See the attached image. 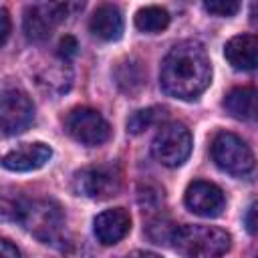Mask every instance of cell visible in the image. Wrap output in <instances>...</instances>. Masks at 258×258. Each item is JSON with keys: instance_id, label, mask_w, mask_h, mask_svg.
Listing matches in <instances>:
<instances>
[{"instance_id": "cell-1", "label": "cell", "mask_w": 258, "mask_h": 258, "mask_svg": "<svg viewBox=\"0 0 258 258\" xmlns=\"http://www.w3.org/2000/svg\"><path fill=\"white\" fill-rule=\"evenodd\" d=\"M212 83V62L202 42L181 40L163 58L159 85L165 95L179 101L198 99Z\"/></svg>"}, {"instance_id": "cell-2", "label": "cell", "mask_w": 258, "mask_h": 258, "mask_svg": "<svg viewBox=\"0 0 258 258\" xmlns=\"http://www.w3.org/2000/svg\"><path fill=\"white\" fill-rule=\"evenodd\" d=\"M171 242L185 258H222L232 246V236L218 226L183 224L173 230Z\"/></svg>"}, {"instance_id": "cell-3", "label": "cell", "mask_w": 258, "mask_h": 258, "mask_svg": "<svg viewBox=\"0 0 258 258\" xmlns=\"http://www.w3.org/2000/svg\"><path fill=\"white\" fill-rule=\"evenodd\" d=\"M10 216L18 220L30 234L44 240L46 244L52 242L64 224L60 206L50 200H22L10 204Z\"/></svg>"}, {"instance_id": "cell-4", "label": "cell", "mask_w": 258, "mask_h": 258, "mask_svg": "<svg viewBox=\"0 0 258 258\" xmlns=\"http://www.w3.org/2000/svg\"><path fill=\"white\" fill-rule=\"evenodd\" d=\"M191 145H194V139L189 129L179 121H169L157 129L151 141V153L161 165L179 167L189 157Z\"/></svg>"}, {"instance_id": "cell-5", "label": "cell", "mask_w": 258, "mask_h": 258, "mask_svg": "<svg viewBox=\"0 0 258 258\" xmlns=\"http://www.w3.org/2000/svg\"><path fill=\"white\" fill-rule=\"evenodd\" d=\"M210 151H212L214 163L230 175L242 177L250 173L254 167V153L250 145L236 133H230V131L218 133L212 141Z\"/></svg>"}, {"instance_id": "cell-6", "label": "cell", "mask_w": 258, "mask_h": 258, "mask_svg": "<svg viewBox=\"0 0 258 258\" xmlns=\"http://www.w3.org/2000/svg\"><path fill=\"white\" fill-rule=\"evenodd\" d=\"M121 187V171L113 163L89 165L73 175V189L77 196L91 200H107Z\"/></svg>"}, {"instance_id": "cell-7", "label": "cell", "mask_w": 258, "mask_h": 258, "mask_svg": "<svg viewBox=\"0 0 258 258\" xmlns=\"http://www.w3.org/2000/svg\"><path fill=\"white\" fill-rule=\"evenodd\" d=\"M34 103L20 89H8L0 95V135L12 137L30 127Z\"/></svg>"}, {"instance_id": "cell-8", "label": "cell", "mask_w": 258, "mask_h": 258, "mask_svg": "<svg viewBox=\"0 0 258 258\" xmlns=\"http://www.w3.org/2000/svg\"><path fill=\"white\" fill-rule=\"evenodd\" d=\"M64 127H67V133L75 141H79L83 145H89V147L101 145L111 137V127H109L107 119L91 107L73 109L67 115Z\"/></svg>"}, {"instance_id": "cell-9", "label": "cell", "mask_w": 258, "mask_h": 258, "mask_svg": "<svg viewBox=\"0 0 258 258\" xmlns=\"http://www.w3.org/2000/svg\"><path fill=\"white\" fill-rule=\"evenodd\" d=\"M69 4H30L24 10V18H22V28L28 40L32 42H42L46 40L54 26L58 22H62L69 14Z\"/></svg>"}, {"instance_id": "cell-10", "label": "cell", "mask_w": 258, "mask_h": 258, "mask_svg": "<svg viewBox=\"0 0 258 258\" xmlns=\"http://www.w3.org/2000/svg\"><path fill=\"white\" fill-rule=\"evenodd\" d=\"M183 202L189 212H194L196 216H202V218H216L222 214V210L226 206L224 191L216 183L204 181V179H196L187 185Z\"/></svg>"}, {"instance_id": "cell-11", "label": "cell", "mask_w": 258, "mask_h": 258, "mask_svg": "<svg viewBox=\"0 0 258 258\" xmlns=\"http://www.w3.org/2000/svg\"><path fill=\"white\" fill-rule=\"evenodd\" d=\"M129 230H131V216L123 208L105 210L93 220L95 238L103 246H113V244L121 242L129 234Z\"/></svg>"}, {"instance_id": "cell-12", "label": "cell", "mask_w": 258, "mask_h": 258, "mask_svg": "<svg viewBox=\"0 0 258 258\" xmlns=\"http://www.w3.org/2000/svg\"><path fill=\"white\" fill-rule=\"evenodd\" d=\"M50 157H52V149L42 141H34L10 149L2 157V165L10 171H34L40 169Z\"/></svg>"}, {"instance_id": "cell-13", "label": "cell", "mask_w": 258, "mask_h": 258, "mask_svg": "<svg viewBox=\"0 0 258 258\" xmlns=\"http://www.w3.org/2000/svg\"><path fill=\"white\" fill-rule=\"evenodd\" d=\"M224 54L236 71H254L258 62V38L254 34H236L226 42Z\"/></svg>"}, {"instance_id": "cell-14", "label": "cell", "mask_w": 258, "mask_h": 258, "mask_svg": "<svg viewBox=\"0 0 258 258\" xmlns=\"http://www.w3.org/2000/svg\"><path fill=\"white\" fill-rule=\"evenodd\" d=\"M89 30L93 36H97L105 42L119 40L123 34V16H121L119 8L113 4L99 6L89 20Z\"/></svg>"}, {"instance_id": "cell-15", "label": "cell", "mask_w": 258, "mask_h": 258, "mask_svg": "<svg viewBox=\"0 0 258 258\" xmlns=\"http://www.w3.org/2000/svg\"><path fill=\"white\" fill-rule=\"evenodd\" d=\"M224 109L240 121H252L256 117V91L252 87H236L224 99Z\"/></svg>"}, {"instance_id": "cell-16", "label": "cell", "mask_w": 258, "mask_h": 258, "mask_svg": "<svg viewBox=\"0 0 258 258\" xmlns=\"http://www.w3.org/2000/svg\"><path fill=\"white\" fill-rule=\"evenodd\" d=\"M115 81L127 95H137L145 85V71L137 58H125L115 69Z\"/></svg>"}, {"instance_id": "cell-17", "label": "cell", "mask_w": 258, "mask_h": 258, "mask_svg": "<svg viewBox=\"0 0 258 258\" xmlns=\"http://www.w3.org/2000/svg\"><path fill=\"white\" fill-rule=\"evenodd\" d=\"M169 12L161 6H145L141 10H137L135 14V26L141 30V32H149V34H155V32H161L167 28L169 24Z\"/></svg>"}, {"instance_id": "cell-18", "label": "cell", "mask_w": 258, "mask_h": 258, "mask_svg": "<svg viewBox=\"0 0 258 258\" xmlns=\"http://www.w3.org/2000/svg\"><path fill=\"white\" fill-rule=\"evenodd\" d=\"M165 115H167L165 107H157V105L147 107V109H139V111H135V113L127 119V131L133 133V135H139V133H143L145 129H149L151 125L159 123Z\"/></svg>"}, {"instance_id": "cell-19", "label": "cell", "mask_w": 258, "mask_h": 258, "mask_svg": "<svg viewBox=\"0 0 258 258\" xmlns=\"http://www.w3.org/2000/svg\"><path fill=\"white\" fill-rule=\"evenodd\" d=\"M204 8L210 14L216 16H234L240 10V2L234 0H216V2H204Z\"/></svg>"}, {"instance_id": "cell-20", "label": "cell", "mask_w": 258, "mask_h": 258, "mask_svg": "<svg viewBox=\"0 0 258 258\" xmlns=\"http://www.w3.org/2000/svg\"><path fill=\"white\" fill-rule=\"evenodd\" d=\"M56 52H58V56H60L62 60H71V58L79 52V42H77V38L71 36V34H64V36L58 40Z\"/></svg>"}, {"instance_id": "cell-21", "label": "cell", "mask_w": 258, "mask_h": 258, "mask_svg": "<svg viewBox=\"0 0 258 258\" xmlns=\"http://www.w3.org/2000/svg\"><path fill=\"white\" fill-rule=\"evenodd\" d=\"M10 36V14L6 8L0 6V46L8 40Z\"/></svg>"}, {"instance_id": "cell-22", "label": "cell", "mask_w": 258, "mask_h": 258, "mask_svg": "<svg viewBox=\"0 0 258 258\" xmlns=\"http://www.w3.org/2000/svg\"><path fill=\"white\" fill-rule=\"evenodd\" d=\"M0 258H22L20 250L6 238H0Z\"/></svg>"}, {"instance_id": "cell-23", "label": "cell", "mask_w": 258, "mask_h": 258, "mask_svg": "<svg viewBox=\"0 0 258 258\" xmlns=\"http://www.w3.org/2000/svg\"><path fill=\"white\" fill-rule=\"evenodd\" d=\"M244 222H246V230L254 236L256 234V204H250V208L244 216Z\"/></svg>"}, {"instance_id": "cell-24", "label": "cell", "mask_w": 258, "mask_h": 258, "mask_svg": "<svg viewBox=\"0 0 258 258\" xmlns=\"http://www.w3.org/2000/svg\"><path fill=\"white\" fill-rule=\"evenodd\" d=\"M127 258H161L159 254H155V252H147V250H137V252H133L131 256H127Z\"/></svg>"}]
</instances>
